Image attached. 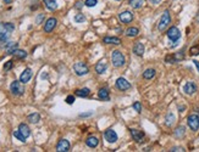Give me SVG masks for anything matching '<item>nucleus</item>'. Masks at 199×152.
<instances>
[{
    "instance_id": "1",
    "label": "nucleus",
    "mask_w": 199,
    "mask_h": 152,
    "mask_svg": "<svg viewBox=\"0 0 199 152\" xmlns=\"http://www.w3.org/2000/svg\"><path fill=\"white\" fill-rule=\"evenodd\" d=\"M111 62H112V65L114 67H122V66L125 65V62H126V60H125V56L122 54L121 51H119V50H115V51H112V54H111Z\"/></svg>"
},
{
    "instance_id": "2",
    "label": "nucleus",
    "mask_w": 199,
    "mask_h": 152,
    "mask_svg": "<svg viewBox=\"0 0 199 152\" xmlns=\"http://www.w3.org/2000/svg\"><path fill=\"white\" fill-rule=\"evenodd\" d=\"M170 22H171V17H170V12H169V11L166 10V11H164V13H163L161 18H160V22H159V26H158L159 31H160V32H164V31H165L166 28L169 27Z\"/></svg>"
},
{
    "instance_id": "3",
    "label": "nucleus",
    "mask_w": 199,
    "mask_h": 152,
    "mask_svg": "<svg viewBox=\"0 0 199 152\" xmlns=\"http://www.w3.org/2000/svg\"><path fill=\"white\" fill-rule=\"evenodd\" d=\"M10 90H11V93L13 95H17V96L22 95L24 93V88H23L22 83L20 80H13L11 83V85H10Z\"/></svg>"
},
{
    "instance_id": "4",
    "label": "nucleus",
    "mask_w": 199,
    "mask_h": 152,
    "mask_svg": "<svg viewBox=\"0 0 199 152\" xmlns=\"http://www.w3.org/2000/svg\"><path fill=\"white\" fill-rule=\"evenodd\" d=\"M73 71L77 76H84L89 72V68L84 62H76L73 65Z\"/></svg>"
},
{
    "instance_id": "5",
    "label": "nucleus",
    "mask_w": 199,
    "mask_h": 152,
    "mask_svg": "<svg viewBox=\"0 0 199 152\" xmlns=\"http://www.w3.org/2000/svg\"><path fill=\"white\" fill-rule=\"evenodd\" d=\"M188 127L193 131H197L199 129V116L198 114H191L187 118Z\"/></svg>"
},
{
    "instance_id": "6",
    "label": "nucleus",
    "mask_w": 199,
    "mask_h": 152,
    "mask_svg": "<svg viewBox=\"0 0 199 152\" xmlns=\"http://www.w3.org/2000/svg\"><path fill=\"white\" fill-rule=\"evenodd\" d=\"M167 37H169V39L170 40H172V42H177L180 38H181V32H180V29L177 28V27H170L169 29H167Z\"/></svg>"
},
{
    "instance_id": "7",
    "label": "nucleus",
    "mask_w": 199,
    "mask_h": 152,
    "mask_svg": "<svg viewBox=\"0 0 199 152\" xmlns=\"http://www.w3.org/2000/svg\"><path fill=\"white\" fill-rule=\"evenodd\" d=\"M56 23H57V20L54 18V17H50V18H48L46 22H45L44 24V32L45 33H50L53 32V29L56 27Z\"/></svg>"
},
{
    "instance_id": "8",
    "label": "nucleus",
    "mask_w": 199,
    "mask_h": 152,
    "mask_svg": "<svg viewBox=\"0 0 199 152\" xmlns=\"http://www.w3.org/2000/svg\"><path fill=\"white\" fill-rule=\"evenodd\" d=\"M185 56H183V53L180 51V53H176L174 55H167L165 57V61L169 62V63H175V62H178L180 60H182Z\"/></svg>"
},
{
    "instance_id": "9",
    "label": "nucleus",
    "mask_w": 199,
    "mask_h": 152,
    "mask_svg": "<svg viewBox=\"0 0 199 152\" xmlns=\"http://www.w3.org/2000/svg\"><path fill=\"white\" fill-rule=\"evenodd\" d=\"M116 88L119 89V90H121V91H126V90H128L130 88H131V84L125 79V78H119L117 80H116Z\"/></svg>"
},
{
    "instance_id": "10",
    "label": "nucleus",
    "mask_w": 199,
    "mask_h": 152,
    "mask_svg": "<svg viewBox=\"0 0 199 152\" xmlns=\"http://www.w3.org/2000/svg\"><path fill=\"white\" fill-rule=\"evenodd\" d=\"M56 151L59 152H67L70 151V142L66 139H61L56 145Z\"/></svg>"
},
{
    "instance_id": "11",
    "label": "nucleus",
    "mask_w": 199,
    "mask_h": 152,
    "mask_svg": "<svg viewBox=\"0 0 199 152\" xmlns=\"http://www.w3.org/2000/svg\"><path fill=\"white\" fill-rule=\"evenodd\" d=\"M119 18L122 23H130L133 21V13L130 11H123L119 15Z\"/></svg>"
},
{
    "instance_id": "12",
    "label": "nucleus",
    "mask_w": 199,
    "mask_h": 152,
    "mask_svg": "<svg viewBox=\"0 0 199 152\" xmlns=\"http://www.w3.org/2000/svg\"><path fill=\"white\" fill-rule=\"evenodd\" d=\"M183 91L187 94V95H193L196 91H197V85L193 83V82H187L183 87Z\"/></svg>"
},
{
    "instance_id": "13",
    "label": "nucleus",
    "mask_w": 199,
    "mask_h": 152,
    "mask_svg": "<svg viewBox=\"0 0 199 152\" xmlns=\"http://www.w3.org/2000/svg\"><path fill=\"white\" fill-rule=\"evenodd\" d=\"M131 135H132L133 140L136 142H142L144 139V133L142 130H138V129H131Z\"/></svg>"
},
{
    "instance_id": "14",
    "label": "nucleus",
    "mask_w": 199,
    "mask_h": 152,
    "mask_svg": "<svg viewBox=\"0 0 199 152\" xmlns=\"http://www.w3.org/2000/svg\"><path fill=\"white\" fill-rule=\"evenodd\" d=\"M31 78H32V71H31V68H26L21 73V76H20V82L22 84H26L27 82H30Z\"/></svg>"
},
{
    "instance_id": "15",
    "label": "nucleus",
    "mask_w": 199,
    "mask_h": 152,
    "mask_svg": "<svg viewBox=\"0 0 199 152\" xmlns=\"http://www.w3.org/2000/svg\"><path fill=\"white\" fill-rule=\"evenodd\" d=\"M104 136H105V140H106L108 142H116L117 141V134H116V131L112 130V129H109V130L105 131Z\"/></svg>"
},
{
    "instance_id": "16",
    "label": "nucleus",
    "mask_w": 199,
    "mask_h": 152,
    "mask_svg": "<svg viewBox=\"0 0 199 152\" xmlns=\"http://www.w3.org/2000/svg\"><path fill=\"white\" fill-rule=\"evenodd\" d=\"M98 98L103 101H109L110 100V95H109V90L106 88H101L98 91Z\"/></svg>"
},
{
    "instance_id": "17",
    "label": "nucleus",
    "mask_w": 199,
    "mask_h": 152,
    "mask_svg": "<svg viewBox=\"0 0 199 152\" xmlns=\"http://www.w3.org/2000/svg\"><path fill=\"white\" fill-rule=\"evenodd\" d=\"M86 144H87V146H88V147H92V149H94V147H97V146H98V144H99V140H98V138H97V136L92 135V136H88V138H87V140H86Z\"/></svg>"
},
{
    "instance_id": "18",
    "label": "nucleus",
    "mask_w": 199,
    "mask_h": 152,
    "mask_svg": "<svg viewBox=\"0 0 199 152\" xmlns=\"http://www.w3.org/2000/svg\"><path fill=\"white\" fill-rule=\"evenodd\" d=\"M133 53L137 55V56H143L144 54V45L142 43H136L133 46Z\"/></svg>"
},
{
    "instance_id": "19",
    "label": "nucleus",
    "mask_w": 199,
    "mask_h": 152,
    "mask_svg": "<svg viewBox=\"0 0 199 152\" xmlns=\"http://www.w3.org/2000/svg\"><path fill=\"white\" fill-rule=\"evenodd\" d=\"M106 68H108V66H106V62L105 61H99L97 66H95V72L98 73V74H103L105 71H106Z\"/></svg>"
},
{
    "instance_id": "20",
    "label": "nucleus",
    "mask_w": 199,
    "mask_h": 152,
    "mask_svg": "<svg viewBox=\"0 0 199 152\" xmlns=\"http://www.w3.org/2000/svg\"><path fill=\"white\" fill-rule=\"evenodd\" d=\"M103 42L106 44H115V45H120L121 44V39L117 37H105L103 39Z\"/></svg>"
},
{
    "instance_id": "21",
    "label": "nucleus",
    "mask_w": 199,
    "mask_h": 152,
    "mask_svg": "<svg viewBox=\"0 0 199 152\" xmlns=\"http://www.w3.org/2000/svg\"><path fill=\"white\" fill-rule=\"evenodd\" d=\"M19 130L22 133L23 136H24L26 139H27V138L31 135V130H30L28 125H27V124H24V123H21V124H20V127H19Z\"/></svg>"
},
{
    "instance_id": "22",
    "label": "nucleus",
    "mask_w": 199,
    "mask_h": 152,
    "mask_svg": "<svg viewBox=\"0 0 199 152\" xmlns=\"http://www.w3.org/2000/svg\"><path fill=\"white\" fill-rule=\"evenodd\" d=\"M44 4H45V6H46V9L50 11L56 10V8H57L56 0H44Z\"/></svg>"
},
{
    "instance_id": "23",
    "label": "nucleus",
    "mask_w": 199,
    "mask_h": 152,
    "mask_svg": "<svg viewBox=\"0 0 199 152\" xmlns=\"http://www.w3.org/2000/svg\"><path fill=\"white\" fill-rule=\"evenodd\" d=\"M155 77V69L153 68H148V69H145L143 72V78L144 79H153Z\"/></svg>"
},
{
    "instance_id": "24",
    "label": "nucleus",
    "mask_w": 199,
    "mask_h": 152,
    "mask_svg": "<svg viewBox=\"0 0 199 152\" xmlns=\"http://www.w3.org/2000/svg\"><path fill=\"white\" fill-rule=\"evenodd\" d=\"M89 94H90V90L88 88H83V89H78L76 90V95L79 98H87Z\"/></svg>"
},
{
    "instance_id": "25",
    "label": "nucleus",
    "mask_w": 199,
    "mask_h": 152,
    "mask_svg": "<svg viewBox=\"0 0 199 152\" xmlns=\"http://www.w3.org/2000/svg\"><path fill=\"white\" fill-rule=\"evenodd\" d=\"M139 34V29L138 28H136V27H130V28H127V31H126V35L127 37H137Z\"/></svg>"
},
{
    "instance_id": "26",
    "label": "nucleus",
    "mask_w": 199,
    "mask_h": 152,
    "mask_svg": "<svg viewBox=\"0 0 199 152\" xmlns=\"http://www.w3.org/2000/svg\"><path fill=\"white\" fill-rule=\"evenodd\" d=\"M12 55H13L16 58H24V57L27 56V53H26L24 50H19V49H16V50L12 53Z\"/></svg>"
},
{
    "instance_id": "27",
    "label": "nucleus",
    "mask_w": 199,
    "mask_h": 152,
    "mask_svg": "<svg viewBox=\"0 0 199 152\" xmlns=\"http://www.w3.org/2000/svg\"><path fill=\"white\" fill-rule=\"evenodd\" d=\"M144 4V0H130V5L133 9H139Z\"/></svg>"
},
{
    "instance_id": "28",
    "label": "nucleus",
    "mask_w": 199,
    "mask_h": 152,
    "mask_svg": "<svg viewBox=\"0 0 199 152\" xmlns=\"http://www.w3.org/2000/svg\"><path fill=\"white\" fill-rule=\"evenodd\" d=\"M27 119H28V122H31V123H38L40 120V116L38 113H32V114H30L27 117Z\"/></svg>"
},
{
    "instance_id": "29",
    "label": "nucleus",
    "mask_w": 199,
    "mask_h": 152,
    "mask_svg": "<svg viewBox=\"0 0 199 152\" xmlns=\"http://www.w3.org/2000/svg\"><path fill=\"white\" fill-rule=\"evenodd\" d=\"M5 48H6V53H8V54H10V55H12V53H13V51L17 49V43L8 44Z\"/></svg>"
},
{
    "instance_id": "30",
    "label": "nucleus",
    "mask_w": 199,
    "mask_h": 152,
    "mask_svg": "<svg viewBox=\"0 0 199 152\" xmlns=\"http://www.w3.org/2000/svg\"><path fill=\"white\" fill-rule=\"evenodd\" d=\"M174 123H175V116H174L172 113H169V114L166 116V125H167V127H171Z\"/></svg>"
},
{
    "instance_id": "31",
    "label": "nucleus",
    "mask_w": 199,
    "mask_h": 152,
    "mask_svg": "<svg viewBox=\"0 0 199 152\" xmlns=\"http://www.w3.org/2000/svg\"><path fill=\"white\" fill-rule=\"evenodd\" d=\"M13 136H15L17 140H20V141H22V142L26 141V138L23 136V134L20 130H15V131H13Z\"/></svg>"
},
{
    "instance_id": "32",
    "label": "nucleus",
    "mask_w": 199,
    "mask_h": 152,
    "mask_svg": "<svg viewBox=\"0 0 199 152\" xmlns=\"http://www.w3.org/2000/svg\"><path fill=\"white\" fill-rule=\"evenodd\" d=\"M185 135V127H178L175 130V136L176 138H182Z\"/></svg>"
},
{
    "instance_id": "33",
    "label": "nucleus",
    "mask_w": 199,
    "mask_h": 152,
    "mask_svg": "<svg viewBox=\"0 0 199 152\" xmlns=\"http://www.w3.org/2000/svg\"><path fill=\"white\" fill-rule=\"evenodd\" d=\"M189 55H191V56H197V55H199V45L192 46V48L189 49Z\"/></svg>"
},
{
    "instance_id": "34",
    "label": "nucleus",
    "mask_w": 199,
    "mask_h": 152,
    "mask_svg": "<svg viewBox=\"0 0 199 152\" xmlns=\"http://www.w3.org/2000/svg\"><path fill=\"white\" fill-rule=\"evenodd\" d=\"M86 21V17H84V15L83 13H77L76 16H75V22H77V23H82V22Z\"/></svg>"
},
{
    "instance_id": "35",
    "label": "nucleus",
    "mask_w": 199,
    "mask_h": 152,
    "mask_svg": "<svg viewBox=\"0 0 199 152\" xmlns=\"http://www.w3.org/2000/svg\"><path fill=\"white\" fill-rule=\"evenodd\" d=\"M97 4H98V0H86V1H84V5L88 6V8H93V6H95Z\"/></svg>"
},
{
    "instance_id": "36",
    "label": "nucleus",
    "mask_w": 199,
    "mask_h": 152,
    "mask_svg": "<svg viewBox=\"0 0 199 152\" xmlns=\"http://www.w3.org/2000/svg\"><path fill=\"white\" fill-rule=\"evenodd\" d=\"M133 109H136L138 113H141L142 112V105H141V102H138V101H136L134 104H133Z\"/></svg>"
},
{
    "instance_id": "37",
    "label": "nucleus",
    "mask_w": 199,
    "mask_h": 152,
    "mask_svg": "<svg viewBox=\"0 0 199 152\" xmlns=\"http://www.w3.org/2000/svg\"><path fill=\"white\" fill-rule=\"evenodd\" d=\"M12 65H13L12 61H8V62L4 65V71H10V69L12 68Z\"/></svg>"
},
{
    "instance_id": "38",
    "label": "nucleus",
    "mask_w": 199,
    "mask_h": 152,
    "mask_svg": "<svg viewBox=\"0 0 199 152\" xmlns=\"http://www.w3.org/2000/svg\"><path fill=\"white\" fill-rule=\"evenodd\" d=\"M66 102L68 105H72L73 102H75V96H72V95H68L66 98Z\"/></svg>"
},
{
    "instance_id": "39",
    "label": "nucleus",
    "mask_w": 199,
    "mask_h": 152,
    "mask_svg": "<svg viewBox=\"0 0 199 152\" xmlns=\"http://www.w3.org/2000/svg\"><path fill=\"white\" fill-rule=\"evenodd\" d=\"M43 20H44V15H43V13H40V15L37 17V23H42Z\"/></svg>"
},
{
    "instance_id": "40",
    "label": "nucleus",
    "mask_w": 199,
    "mask_h": 152,
    "mask_svg": "<svg viewBox=\"0 0 199 152\" xmlns=\"http://www.w3.org/2000/svg\"><path fill=\"white\" fill-rule=\"evenodd\" d=\"M171 151H185V150H183L182 147H172Z\"/></svg>"
},
{
    "instance_id": "41",
    "label": "nucleus",
    "mask_w": 199,
    "mask_h": 152,
    "mask_svg": "<svg viewBox=\"0 0 199 152\" xmlns=\"http://www.w3.org/2000/svg\"><path fill=\"white\" fill-rule=\"evenodd\" d=\"M150 1V4H154V5H156V4H159L161 0H149Z\"/></svg>"
},
{
    "instance_id": "42",
    "label": "nucleus",
    "mask_w": 199,
    "mask_h": 152,
    "mask_svg": "<svg viewBox=\"0 0 199 152\" xmlns=\"http://www.w3.org/2000/svg\"><path fill=\"white\" fill-rule=\"evenodd\" d=\"M76 8H77V9H81V8H82V1H77V3H76Z\"/></svg>"
},
{
    "instance_id": "43",
    "label": "nucleus",
    "mask_w": 199,
    "mask_h": 152,
    "mask_svg": "<svg viewBox=\"0 0 199 152\" xmlns=\"http://www.w3.org/2000/svg\"><path fill=\"white\" fill-rule=\"evenodd\" d=\"M194 62V65L197 66V68H198V72H199V61H193Z\"/></svg>"
},
{
    "instance_id": "44",
    "label": "nucleus",
    "mask_w": 199,
    "mask_h": 152,
    "mask_svg": "<svg viewBox=\"0 0 199 152\" xmlns=\"http://www.w3.org/2000/svg\"><path fill=\"white\" fill-rule=\"evenodd\" d=\"M11 1L12 0H4V3H5V4H11Z\"/></svg>"
},
{
    "instance_id": "45",
    "label": "nucleus",
    "mask_w": 199,
    "mask_h": 152,
    "mask_svg": "<svg viewBox=\"0 0 199 152\" xmlns=\"http://www.w3.org/2000/svg\"><path fill=\"white\" fill-rule=\"evenodd\" d=\"M197 20H198V21H199V15H198V17H197Z\"/></svg>"
},
{
    "instance_id": "46",
    "label": "nucleus",
    "mask_w": 199,
    "mask_h": 152,
    "mask_svg": "<svg viewBox=\"0 0 199 152\" xmlns=\"http://www.w3.org/2000/svg\"><path fill=\"white\" fill-rule=\"evenodd\" d=\"M116 1H120V0H116Z\"/></svg>"
}]
</instances>
